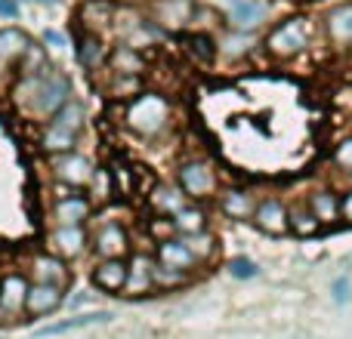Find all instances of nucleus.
<instances>
[{
    "label": "nucleus",
    "instance_id": "obj_25",
    "mask_svg": "<svg viewBox=\"0 0 352 339\" xmlns=\"http://www.w3.org/2000/svg\"><path fill=\"white\" fill-rule=\"evenodd\" d=\"M182 241H186V247L192 250L195 259H198L201 266H210V262L219 256V237L213 235L210 229L195 231V235H182Z\"/></svg>",
    "mask_w": 352,
    "mask_h": 339
},
{
    "label": "nucleus",
    "instance_id": "obj_8",
    "mask_svg": "<svg viewBox=\"0 0 352 339\" xmlns=\"http://www.w3.org/2000/svg\"><path fill=\"white\" fill-rule=\"evenodd\" d=\"M28 287H31V278L25 272H19V268H6L0 274V318H6V321L25 318Z\"/></svg>",
    "mask_w": 352,
    "mask_h": 339
},
{
    "label": "nucleus",
    "instance_id": "obj_1",
    "mask_svg": "<svg viewBox=\"0 0 352 339\" xmlns=\"http://www.w3.org/2000/svg\"><path fill=\"white\" fill-rule=\"evenodd\" d=\"M72 96V78L56 68L34 78H22V84L16 86V102L37 117H53Z\"/></svg>",
    "mask_w": 352,
    "mask_h": 339
},
{
    "label": "nucleus",
    "instance_id": "obj_41",
    "mask_svg": "<svg viewBox=\"0 0 352 339\" xmlns=\"http://www.w3.org/2000/svg\"><path fill=\"white\" fill-rule=\"evenodd\" d=\"M43 43H50L53 49H62L65 47V37H62L59 31H43Z\"/></svg>",
    "mask_w": 352,
    "mask_h": 339
},
{
    "label": "nucleus",
    "instance_id": "obj_40",
    "mask_svg": "<svg viewBox=\"0 0 352 339\" xmlns=\"http://www.w3.org/2000/svg\"><path fill=\"white\" fill-rule=\"evenodd\" d=\"M84 303H90V293H87V290L74 293V296H65V309H80Z\"/></svg>",
    "mask_w": 352,
    "mask_h": 339
},
{
    "label": "nucleus",
    "instance_id": "obj_39",
    "mask_svg": "<svg viewBox=\"0 0 352 339\" xmlns=\"http://www.w3.org/2000/svg\"><path fill=\"white\" fill-rule=\"evenodd\" d=\"M340 222L352 225V185L340 191Z\"/></svg>",
    "mask_w": 352,
    "mask_h": 339
},
{
    "label": "nucleus",
    "instance_id": "obj_27",
    "mask_svg": "<svg viewBox=\"0 0 352 339\" xmlns=\"http://www.w3.org/2000/svg\"><path fill=\"white\" fill-rule=\"evenodd\" d=\"M78 139L80 136L68 133V130L56 127V124H47V130H43L41 136V148L53 158V154H65V152H78Z\"/></svg>",
    "mask_w": 352,
    "mask_h": 339
},
{
    "label": "nucleus",
    "instance_id": "obj_42",
    "mask_svg": "<svg viewBox=\"0 0 352 339\" xmlns=\"http://www.w3.org/2000/svg\"><path fill=\"white\" fill-rule=\"evenodd\" d=\"M19 12V0H0V16H16Z\"/></svg>",
    "mask_w": 352,
    "mask_h": 339
},
{
    "label": "nucleus",
    "instance_id": "obj_5",
    "mask_svg": "<svg viewBox=\"0 0 352 339\" xmlns=\"http://www.w3.org/2000/svg\"><path fill=\"white\" fill-rule=\"evenodd\" d=\"M50 170H53V179L59 182L62 188H74V191H84L93 182V176H96L93 161L80 152L53 154V158H50Z\"/></svg>",
    "mask_w": 352,
    "mask_h": 339
},
{
    "label": "nucleus",
    "instance_id": "obj_30",
    "mask_svg": "<svg viewBox=\"0 0 352 339\" xmlns=\"http://www.w3.org/2000/svg\"><path fill=\"white\" fill-rule=\"evenodd\" d=\"M322 229H324L322 219L309 210V204L291 207V231L297 237H316V235H322Z\"/></svg>",
    "mask_w": 352,
    "mask_h": 339
},
{
    "label": "nucleus",
    "instance_id": "obj_24",
    "mask_svg": "<svg viewBox=\"0 0 352 339\" xmlns=\"http://www.w3.org/2000/svg\"><path fill=\"white\" fill-rule=\"evenodd\" d=\"M50 124H56V127H62V130H68V133L80 136V133H84V127H87L84 102H80V99H68V102L62 105L53 117H50Z\"/></svg>",
    "mask_w": 352,
    "mask_h": 339
},
{
    "label": "nucleus",
    "instance_id": "obj_2",
    "mask_svg": "<svg viewBox=\"0 0 352 339\" xmlns=\"http://www.w3.org/2000/svg\"><path fill=\"white\" fill-rule=\"evenodd\" d=\"M173 108L167 102V96L161 93H148L142 90L140 96H133L124 108V127L130 133H136L140 139H158L167 127H170Z\"/></svg>",
    "mask_w": 352,
    "mask_h": 339
},
{
    "label": "nucleus",
    "instance_id": "obj_17",
    "mask_svg": "<svg viewBox=\"0 0 352 339\" xmlns=\"http://www.w3.org/2000/svg\"><path fill=\"white\" fill-rule=\"evenodd\" d=\"M155 259H158L161 266L179 268V272H188V274H195L201 268V262L195 259V253L186 247V241H182L179 235L158 241V247H155Z\"/></svg>",
    "mask_w": 352,
    "mask_h": 339
},
{
    "label": "nucleus",
    "instance_id": "obj_7",
    "mask_svg": "<svg viewBox=\"0 0 352 339\" xmlns=\"http://www.w3.org/2000/svg\"><path fill=\"white\" fill-rule=\"evenodd\" d=\"M25 274H28L34 284H56V287H62V290H68L72 281H74L68 262L62 259V256L50 253V250H37V253H31L28 262H25Z\"/></svg>",
    "mask_w": 352,
    "mask_h": 339
},
{
    "label": "nucleus",
    "instance_id": "obj_13",
    "mask_svg": "<svg viewBox=\"0 0 352 339\" xmlns=\"http://www.w3.org/2000/svg\"><path fill=\"white\" fill-rule=\"evenodd\" d=\"M324 37H328L331 47L337 49H349L352 47V0L334 3L322 19Z\"/></svg>",
    "mask_w": 352,
    "mask_h": 339
},
{
    "label": "nucleus",
    "instance_id": "obj_4",
    "mask_svg": "<svg viewBox=\"0 0 352 339\" xmlns=\"http://www.w3.org/2000/svg\"><path fill=\"white\" fill-rule=\"evenodd\" d=\"M176 185L186 191L188 200L201 204V200L219 194V173L207 158H186L176 167Z\"/></svg>",
    "mask_w": 352,
    "mask_h": 339
},
{
    "label": "nucleus",
    "instance_id": "obj_9",
    "mask_svg": "<svg viewBox=\"0 0 352 339\" xmlns=\"http://www.w3.org/2000/svg\"><path fill=\"white\" fill-rule=\"evenodd\" d=\"M47 250L65 262H74L90 253V231L87 225H53V231L47 235Z\"/></svg>",
    "mask_w": 352,
    "mask_h": 339
},
{
    "label": "nucleus",
    "instance_id": "obj_14",
    "mask_svg": "<svg viewBox=\"0 0 352 339\" xmlns=\"http://www.w3.org/2000/svg\"><path fill=\"white\" fill-rule=\"evenodd\" d=\"M127 274H130L127 259H96L93 262L90 281L99 293H118L121 296L124 287H127Z\"/></svg>",
    "mask_w": 352,
    "mask_h": 339
},
{
    "label": "nucleus",
    "instance_id": "obj_35",
    "mask_svg": "<svg viewBox=\"0 0 352 339\" xmlns=\"http://www.w3.org/2000/svg\"><path fill=\"white\" fill-rule=\"evenodd\" d=\"M80 22L109 25L111 22V3H105V0H87V3L80 6Z\"/></svg>",
    "mask_w": 352,
    "mask_h": 339
},
{
    "label": "nucleus",
    "instance_id": "obj_28",
    "mask_svg": "<svg viewBox=\"0 0 352 339\" xmlns=\"http://www.w3.org/2000/svg\"><path fill=\"white\" fill-rule=\"evenodd\" d=\"M152 281H155V290L158 293H170V290H182V287H188L195 281V274L179 272V268H170V266H161V262L155 259Z\"/></svg>",
    "mask_w": 352,
    "mask_h": 339
},
{
    "label": "nucleus",
    "instance_id": "obj_36",
    "mask_svg": "<svg viewBox=\"0 0 352 339\" xmlns=\"http://www.w3.org/2000/svg\"><path fill=\"white\" fill-rule=\"evenodd\" d=\"M226 268H229V274L235 281H250L260 274V266H256L254 259H248V256H232V259L226 262Z\"/></svg>",
    "mask_w": 352,
    "mask_h": 339
},
{
    "label": "nucleus",
    "instance_id": "obj_29",
    "mask_svg": "<svg viewBox=\"0 0 352 339\" xmlns=\"http://www.w3.org/2000/svg\"><path fill=\"white\" fill-rule=\"evenodd\" d=\"M186 53L192 56L198 65H213L217 53H219V43L213 40L210 34H204V31H195V34L186 37Z\"/></svg>",
    "mask_w": 352,
    "mask_h": 339
},
{
    "label": "nucleus",
    "instance_id": "obj_26",
    "mask_svg": "<svg viewBox=\"0 0 352 339\" xmlns=\"http://www.w3.org/2000/svg\"><path fill=\"white\" fill-rule=\"evenodd\" d=\"M105 59H109V49H105V43L99 40L96 34H80L78 37V62H80V68L96 71V68L105 65Z\"/></svg>",
    "mask_w": 352,
    "mask_h": 339
},
{
    "label": "nucleus",
    "instance_id": "obj_33",
    "mask_svg": "<svg viewBox=\"0 0 352 339\" xmlns=\"http://www.w3.org/2000/svg\"><path fill=\"white\" fill-rule=\"evenodd\" d=\"M50 68L53 65L47 62V49L31 40L28 49L22 53V59H19V74H22V78H34V74H43V71H50Z\"/></svg>",
    "mask_w": 352,
    "mask_h": 339
},
{
    "label": "nucleus",
    "instance_id": "obj_44",
    "mask_svg": "<svg viewBox=\"0 0 352 339\" xmlns=\"http://www.w3.org/2000/svg\"><path fill=\"white\" fill-rule=\"evenodd\" d=\"M0 339H6V336H0Z\"/></svg>",
    "mask_w": 352,
    "mask_h": 339
},
{
    "label": "nucleus",
    "instance_id": "obj_32",
    "mask_svg": "<svg viewBox=\"0 0 352 339\" xmlns=\"http://www.w3.org/2000/svg\"><path fill=\"white\" fill-rule=\"evenodd\" d=\"M31 37L25 34V31L19 28H3L0 31V59L3 62H19L22 59V53L28 49Z\"/></svg>",
    "mask_w": 352,
    "mask_h": 339
},
{
    "label": "nucleus",
    "instance_id": "obj_3",
    "mask_svg": "<svg viewBox=\"0 0 352 339\" xmlns=\"http://www.w3.org/2000/svg\"><path fill=\"white\" fill-rule=\"evenodd\" d=\"M263 47H266V53L272 56L275 62L297 59V56H303L306 49L312 47V22L306 16H300V12H294V16L281 19V22L269 31Z\"/></svg>",
    "mask_w": 352,
    "mask_h": 339
},
{
    "label": "nucleus",
    "instance_id": "obj_34",
    "mask_svg": "<svg viewBox=\"0 0 352 339\" xmlns=\"http://www.w3.org/2000/svg\"><path fill=\"white\" fill-rule=\"evenodd\" d=\"M250 49H254V34L250 31H238V28L232 34H226L223 43H219V53H226L229 59H241Z\"/></svg>",
    "mask_w": 352,
    "mask_h": 339
},
{
    "label": "nucleus",
    "instance_id": "obj_19",
    "mask_svg": "<svg viewBox=\"0 0 352 339\" xmlns=\"http://www.w3.org/2000/svg\"><path fill=\"white\" fill-rule=\"evenodd\" d=\"M195 12H198L195 0H158L155 3V16L167 28H182V25L195 22Z\"/></svg>",
    "mask_w": 352,
    "mask_h": 339
},
{
    "label": "nucleus",
    "instance_id": "obj_6",
    "mask_svg": "<svg viewBox=\"0 0 352 339\" xmlns=\"http://www.w3.org/2000/svg\"><path fill=\"white\" fill-rule=\"evenodd\" d=\"M90 253L96 259H127L133 253V237H130L127 225L102 222L90 235Z\"/></svg>",
    "mask_w": 352,
    "mask_h": 339
},
{
    "label": "nucleus",
    "instance_id": "obj_15",
    "mask_svg": "<svg viewBox=\"0 0 352 339\" xmlns=\"http://www.w3.org/2000/svg\"><path fill=\"white\" fill-rule=\"evenodd\" d=\"M219 198V213L232 222H248L254 219V210H256V194L250 188H241V185H229L217 194Z\"/></svg>",
    "mask_w": 352,
    "mask_h": 339
},
{
    "label": "nucleus",
    "instance_id": "obj_23",
    "mask_svg": "<svg viewBox=\"0 0 352 339\" xmlns=\"http://www.w3.org/2000/svg\"><path fill=\"white\" fill-rule=\"evenodd\" d=\"M111 312H84V315H74V318H65L59 324H47V327L37 330V336H62L68 330H78V327H90V324H109L111 321Z\"/></svg>",
    "mask_w": 352,
    "mask_h": 339
},
{
    "label": "nucleus",
    "instance_id": "obj_18",
    "mask_svg": "<svg viewBox=\"0 0 352 339\" xmlns=\"http://www.w3.org/2000/svg\"><path fill=\"white\" fill-rule=\"evenodd\" d=\"M309 210L322 219V225H337L340 222V191H334L331 185H318L306 198Z\"/></svg>",
    "mask_w": 352,
    "mask_h": 339
},
{
    "label": "nucleus",
    "instance_id": "obj_11",
    "mask_svg": "<svg viewBox=\"0 0 352 339\" xmlns=\"http://www.w3.org/2000/svg\"><path fill=\"white\" fill-rule=\"evenodd\" d=\"M93 216V198H87V191H74L65 188V194H59L50 210L53 225H87V219Z\"/></svg>",
    "mask_w": 352,
    "mask_h": 339
},
{
    "label": "nucleus",
    "instance_id": "obj_21",
    "mask_svg": "<svg viewBox=\"0 0 352 339\" xmlns=\"http://www.w3.org/2000/svg\"><path fill=\"white\" fill-rule=\"evenodd\" d=\"M266 3L260 0H232L229 6V22L235 25L238 31H254L256 25L266 19Z\"/></svg>",
    "mask_w": 352,
    "mask_h": 339
},
{
    "label": "nucleus",
    "instance_id": "obj_37",
    "mask_svg": "<svg viewBox=\"0 0 352 339\" xmlns=\"http://www.w3.org/2000/svg\"><path fill=\"white\" fill-rule=\"evenodd\" d=\"M331 161H334V167L340 170V173L352 176V133L343 136V139L334 145V154H331Z\"/></svg>",
    "mask_w": 352,
    "mask_h": 339
},
{
    "label": "nucleus",
    "instance_id": "obj_10",
    "mask_svg": "<svg viewBox=\"0 0 352 339\" xmlns=\"http://www.w3.org/2000/svg\"><path fill=\"white\" fill-rule=\"evenodd\" d=\"M65 296H68V290H62V287H56V284H34V281H31L22 321H41V318L56 315L59 309H65Z\"/></svg>",
    "mask_w": 352,
    "mask_h": 339
},
{
    "label": "nucleus",
    "instance_id": "obj_38",
    "mask_svg": "<svg viewBox=\"0 0 352 339\" xmlns=\"http://www.w3.org/2000/svg\"><path fill=\"white\" fill-rule=\"evenodd\" d=\"M331 296H334V303L346 305L349 299H352V284H349V278H337L334 284H331Z\"/></svg>",
    "mask_w": 352,
    "mask_h": 339
},
{
    "label": "nucleus",
    "instance_id": "obj_12",
    "mask_svg": "<svg viewBox=\"0 0 352 339\" xmlns=\"http://www.w3.org/2000/svg\"><path fill=\"white\" fill-rule=\"evenodd\" d=\"M250 222H254L263 235H272V237L287 235V231H291V207L281 198H260Z\"/></svg>",
    "mask_w": 352,
    "mask_h": 339
},
{
    "label": "nucleus",
    "instance_id": "obj_16",
    "mask_svg": "<svg viewBox=\"0 0 352 339\" xmlns=\"http://www.w3.org/2000/svg\"><path fill=\"white\" fill-rule=\"evenodd\" d=\"M127 262H130V274H127V287H124L121 296L140 299V296H148V293H155V281H152L155 256H148V253H130Z\"/></svg>",
    "mask_w": 352,
    "mask_h": 339
},
{
    "label": "nucleus",
    "instance_id": "obj_31",
    "mask_svg": "<svg viewBox=\"0 0 352 339\" xmlns=\"http://www.w3.org/2000/svg\"><path fill=\"white\" fill-rule=\"evenodd\" d=\"M111 65H115V74H127V78H140L146 71V59L136 47H118L111 53Z\"/></svg>",
    "mask_w": 352,
    "mask_h": 339
},
{
    "label": "nucleus",
    "instance_id": "obj_22",
    "mask_svg": "<svg viewBox=\"0 0 352 339\" xmlns=\"http://www.w3.org/2000/svg\"><path fill=\"white\" fill-rule=\"evenodd\" d=\"M170 222H173V235H195V231H204V229H210V216H207V210L201 204H186L179 213H173L170 216Z\"/></svg>",
    "mask_w": 352,
    "mask_h": 339
},
{
    "label": "nucleus",
    "instance_id": "obj_20",
    "mask_svg": "<svg viewBox=\"0 0 352 339\" xmlns=\"http://www.w3.org/2000/svg\"><path fill=\"white\" fill-rule=\"evenodd\" d=\"M148 200H152V210L167 219H170L173 213H179L186 204H192L179 185H167V182H158V185L152 188V194H148Z\"/></svg>",
    "mask_w": 352,
    "mask_h": 339
},
{
    "label": "nucleus",
    "instance_id": "obj_43",
    "mask_svg": "<svg viewBox=\"0 0 352 339\" xmlns=\"http://www.w3.org/2000/svg\"><path fill=\"white\" fill-rule=\"evenodd\" d=\"M34 3H47V6H53V3H56V0H34Z\"/></svg>",
    "mask_w": 352,
    "mask_h": 339
}]
</instances>
